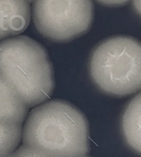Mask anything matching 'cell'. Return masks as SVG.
<instances>
[{"mask_svg": "<svg viewBox=\"0 0 141 157\" xmlns=\"http://www.w3.org/2000/svg\"><path fill=\"white\" fill-rule=\"evenodd\" d=\"M23 144L51 157H81L90 151V128L86 116L65 100L37 105L24 120Z\"/></svg>", "mask_w": 141, "mask_h": 157, "instance_id": "obj_1", "label": "cell"}, {"mask_svg": "<svg viewBox=\"0 0 141 157\" xmlns=\"http://www.w3.org/2000/svg\"><path fill=\"white\" fill-rule=\"evenodd\" d=\"M0 76L28 107L44 102L54 92V69L47 50L26 36L0 40Z\"/></svg>", "mask_w": 141, "mask_h": 157, "instance_id": "obj_2", "label": "cell"}, {"mask_svg": "<svg viewBox=\"0 0 141 157\" xmlns=\"http://www.w3.org/2000/svg\"><path fill=\"white\" fill-rule=\"evenodd\" d=\"M90 76L103 93L123 98L141 88V45L131 36L101 40L91 52Z\"/></svg>", "mask_w": 141, "mask_h": 157, "instance_id": "obj_3", "label": "cell"}, {"mask_svg": "<svg viewBox=\"0 0 141 157\" xmlns=\"http://www.w3.org/2000/svg\"><path fill=\"white\" fill-rule=\"evenodd\" d=\"M32 19L42 36L53 42H70L92 26V0H35Z\"/></svg>", "mask_w": 141, "mask_h": 157, "instance_id": "obj_4", "label": "cell"}, {"mask_svg": "<svg viewBox=\"0 0 141 157\" xmlns=\"http://www.w3.org/2000/svg\"><path fill=\"white\" fill-rule=\"evenodd\" d=\"M30 6L25 0H0V40L23 32L30 23Z\"/></svg>", "mask_w": 141, "mask_h": 157, "instance_id": "obj_5", "label": "cell"}, {"mask_svg": "<svg viewBox=\"0 0 141 157\" xmlns=\"http://www.w3.org/2000/svg\"><path fill=\"white\" fill-rule=\"evenodd\" d=\"M28 106L10 83L0 76V121L10 124H23Z\"/></svg>", "mask_w": 141, "mask_h": 157, "instance_id": "obj_6", "label": "cell"}, {"mask_svg": "<svg viewBox=\"0 0 141 157\" xmlns=\"http://www.w3.org/2000/svg\"><path fill=\"white\" fill-rule=\"evenodd\" d=\"M122 133L127 145L138 155L141 152V97L138 93L128 102L122 116Z\"/></svg>", "mask_w": 141, "mask_h": 157, "instance_id": "obj_7", "label": "cell"}, {"mask_svg": "<svg viewBox=\"0 0 141 157\" xmlns=\"http://www.w3.org/2000/svg\"><path fill=\"white\" fill-rule=\"evenodd\" d=\"M23 128L20 124L0 121V157L11 155L19 145Z\"/></svg>", "mask_w": 141, "mask_h": 157, "instance_id": "obj_8", "label": "cell"}, {"mask_svg": "<svg viewBox=\"0 0 141 157\" xmlns=\"http://www.w3.org/2000/svg\"><path fill=\"white\" fill-rule=\"evenodd\" d=\"M12 155L14 157H51L48 154H44L35 147H31L29 145H25V144L17 147L12 152Z\"/></svg>", "mask_w": 141, "mask_h": 157, "instance_id": "obj_9", "label": "cell"}, {"mask_svg": "<svg viewBox=\"0 0 141 157\" xmlns=\"http://www.w3.org/2000/svg\"><path fill=\"white\" fill-rule=\"evenodd\" d=\"M97 1L107 6H122L126 5L129 0H97Z\"/></svg>", "mask_w": 141, "mask_h": 157, "instance_id": "obj_10", "label": "cell"}, {"mask_svg": "<svg viewBox=\"0 0 141 157\" xmlns=\"http://www.w3.org/2000/svg\"><path fill=\"white\" fill-rule=\"evenodd\" d=\"M133 5L138 12V14H140V0H133Z\"/></svg>", "mask_w": 141, "mask_h": 157, "instance_id": "obj_11", "label": "cell"}, {"mask_svg": "<svg viewBox=\"0 0 141 157\" xmlns=\"http://www.w3.org/2000/svg\"><path fill=\"white\" fill-rule=\"evenodd\" d=\"M6 157H14V156H13V155L11 154V155H9V156H6Z\"/></svg>", "mask_w": 141, "mask_h": 157, "instance_id": "obj_12", "label": "cell"}, {"mask_svg": "<svg viewBox=\"0 0 141 157\" xmlns=\"http://www.w3.org/2000/svg\"><path fill=\"white\" fill-rule=\"evenodd\" d=\"M25 1H28V2H30V1H34V0H25Z\"/></svg>", "mask_w": 141, "mask_h": 157, "instance_id": "obj_13", "label": "cell"}, {"mask_svg": "<svg viewBox=\"0 0 141 157\" xmlns=\"http://www.w3.org/2000/svg\"><path fill=\"white\" fill-rule=\"evenodd\" d=\"M81 157H87V156H81Z\"/></svg>", "mask_w": 141, "mask_h": 157, "instance_id": "obj_14", "label": "cell"}]
</instances>
